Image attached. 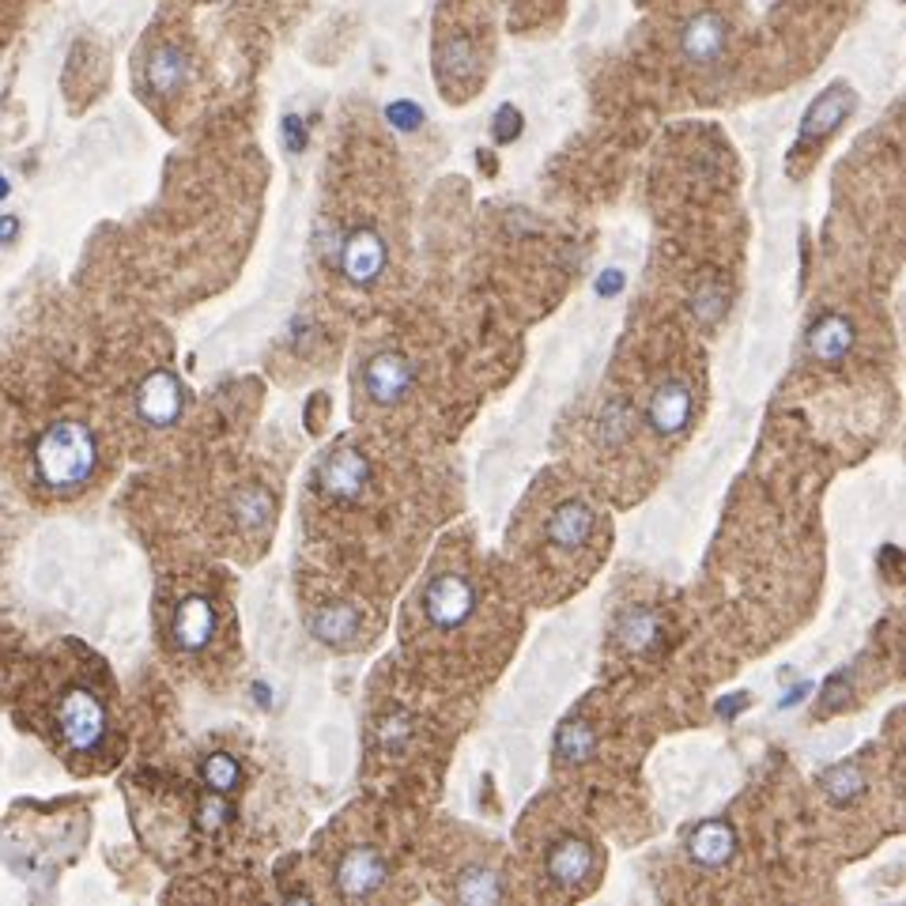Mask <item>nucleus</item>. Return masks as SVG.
<instances>
[{
    "instance_id": "f257e3e1",
    "label": "nucleus",
    "mask_w": 906,
    "mask_h": 906,
    "mask_svg": "<svg viewBox=\"0 0 906 906\" xmlns=\"http://www.w3.org/2000/svg\"><path fill=\"white\" fill-rule=\"evenodd\" d=\"M98 468V442L91 427L61 419L38 439L35 473L49 491H80Z\"/></svg>"
},
{
    "instance_id": "f03ea898",
    "label": "nucleus",
    "mask_w": 906,
    "mask_h": 906,
    "mask_svg": "<svg viewBox=\"0 0 906 906\" xmlns=\"http://www.w3.org/2000/svg\"><path fill=\"white\" fill-rule=\"evenodd\" d=\"M423 612H427V619H431V627H439V631H457V627L468 624V616L476 612L473 578L457 574V570L434 574L423 590Z\"/></svg>"
},
{
    "instance_id": "7ed1b4c3",
    "label": "nucleus",
    "mask_w": 906,
    "mask_h": 906,
    "mask_svg": "<svg viewBox=\"0 0 906 906\" xmlns=\"http://www.w3.org/2000/svg\"><path fill=\"white\" fill-rule=\"evenodd\" d=\"M57 725L72 752H95L106 741V707L88 687H72L57 702Z\"/></svg>"
},
{
    "instance_id": "20e7f679",
    "label": "nucleus",
    "mask_w": 906,
    "mask_h": 906,
    "mask_svg": "<svg viewBox=\"0 0 906 906\" xmlns=\"http://www.w3.org/2000/svg\"><path fill=\"white\" fill-rule=\"evenodd\" d=\"M182 408H186V390L171 371H151L137 390V416L148 427H171L178 423Z\"/></svg>"
},
{
    "instance_id": "39448f33",
    "label": "nucleus",
    "mask_w": 906,
    "mask_h": 906,
    "mask_svg": "<svg viewBox=\"0 0 906 906\" xmlns=\"http://www.w3.org/2000/svg\"><path fill=\"white\" fill-rule=\"evenodd\" d=\"M385 262H390V249H385V239L374 231V226H359V231H351L348 239H344L340 268L351 283H359V288L374 283L378 276L385 272Z\"/></svg>"
},
{
    "instance_id": "423d86ee",
    "label": "nucleus",
    "mask_w": 906,
    "mask_h": 906,
    "mask_svg": "<svg viewBox=\"0 0 906 906\" xmlns=\"http://www.w3.org/2000/svg\"><path fill=\"white\" fill-rule=\"evenodd\" d=\"M363 382H367V393H371L374 405H397V400L408 397L416 374H413V363H408L405 356L382 351V356H374L371 363H367Z\"/></svg>"
},
{
    "instance_id": "0eeeda50",
    "label": "nucleus",
    "mask_w": 906,
    "mask_h": 906,
    "mask_svg": "<svg viewBox=\"0 0 906 906\" xmlns=\"http://www.w3.org/2000/svg\"><path fill=\"white\" fill-rule=\"evenodd\" d=\"M367 476H371V465L359 450H337L317 465V484L333 499H356L367 488Z\"/></svg>"
},
{
    "instance_id": "6e6552de",
    "label": "nucleus",
    "mask_w": 906,
    "mask_h": 906,
    "mask_svg": "<svg viewBox=\"0 0 906 906\" xmlns=\"http://www.w3.org/2000/svg\"><path fill=\"white\" fill-rule=\"evenodd\" d=\"M593 528H597L593 507H585L582 499H567V502H559L548 518V544L556 551H578L590 544Z\"/></svg>"
},
{
    "instance_id": "1a4fd4ad",
    "label": "nucleus",
    "mask_w": 906,
    "mask_h": 906,
    "mask_svg": "<svg viewBox=\"0 0 906 906\" xmlns=\"http://www.w3.org/2000/svg\"><path fill=\"white\" fill-rule=\"evenodd\" d=\"M853 111V91L846 88V83H830L824 95L816 98V103L809 106V114H804L801 121V144H812V140H824L830 132L838 129V125L850 117Z\"/></svg>"
},
{
    "instance_id": "9d476101",
    "label": "nucleus",
    "mask_w": 906,
    "mask_h": 906,
    "mask_svg": "<svg viewBox=\"0 0 906 906\" xmlns=\"http://www.w3.org/2000/svg\"><path fill=\"white\" fill-rule=\"evenodd\" d=\"M385 876H390V869H385L382 853L378 850H367V846H359V850L344 853L340 869H337V884L344 895H351V899H363V895H374L378 887L385 884Z\"/></svg>"
},
{
    "instance_id": "9b49d317",
    "label": "nucleus",
    "mask_w": 906,
    "mask_h": 906,
    "mask_svg": "<svg viewBox=\"0 0 906 906\" xmlns=\"http://www.w3.org/2000/svg\"><path fill=\"white\" fill-rule=\"evenodd\" d=\"M593 866H597V853L585 838H564V843L551 846L548 853V876L559 887H578L590 880Z\"/></svg>"
},
{
    "instance_id": "f8f14e48",
    "label": "nucleus",
    "mask_w": 906,
    "mask_h": 906,
    "mask_svg": "<svg viewBox=\"0 0 906 906\" xmlns=\"http://www.w3.org/2000/svg\"><path fill=\"white\" fill-rule=\"evenodd\" d=\"M216 635V608L208 597H186L178 604V616H174V642L182 650L197 653L212 642Z\"/></svg>"
},
{
    "instance_id": "ddd939ff",
    "label": "nucleus",
    "mask_w": 906,
    "mask_h": 906,
    "mask_svg": "<svg viewBox=\"0 0 906 906\" xmlns=\"http://www.w3.org/2000/svg\"><path fill=\"white\" fill-rule=\"evenodd\" d=\"M692 390H687V382H665L658 385V393L650 397V427L661 434H676L687 427V419H692Z\"/></svg>"
},
{
    "instance_id": "4468645a",
    "label": "nucleus",
    "mask_w": 906,
    "mask_h": 906,
    "mask_svg": "<svg viewBox=\"0 0 906 906\" xmlns=\"http://www.w3.org/2000/svg\"><path fill=\"white\" fill-rule=\"evenodd\" d=\"M680 46H684L687 61H695V65L718 61V57L725 54V23H721L715 12L695 15V20L684 27V38H680Z\"/></svg>"
},
{
    "instance_id": "2eb2a0df",
    "label": "nucleus",
    "mask_w": 906,
    "mask_h": 906,
    "mask_svg": "<svg viewBox=\"0 0 906 906\" xmlns=\"http://www.w3.org/2000/svg\"><path fill=\"white\" fill-rule=\"evenodd\" d=\"M853 348V325L843 314H824L809 333V351L816 363H838Z\"/></svg>"
},
{
    "instance_id": "dca6fc26",
    "label": "nucleus",
    "mask_w": 906,
    "mask_h": 906,
    "mask_svg": "<svg viewBox=\"0 0 906 906\" xmlns=\"http://www.w3.org/2000/svg\"><path fill=\"white\" fill-rule=\"evenodd\" d=\"M193 80V65L178 46H159L148 61V88L155 95H178Z\"/></svg>"
},
{
    "instance_id": "f3484780",
    "label": "nucleus",
    "mask_w": 906,
    "mask_h": 906,
    "mask_svg": "<svg viewBox=\"0 0 906 906\" xmlns=\"http://www.w3.org/2000/svg\"><path fill=\"white\" fill-rule=\"evenodd\" d=\"M687 853H692V861H699V866L707 869H721L729 858L736 853V835L729 824H721V820H707L702 827H695L692 843H687Z\"/></svg>"
},
{
    "instance_id": "a211bd4d",
    "label": "nucleus",
    "mask_w": 906,
    "mask_h": 906,
    "mask_svg": "<svg viewBox=\"0 0 906 906\" xmlns=\"http://www.w3.org/2000/svg\"><path fill=\"white\" fill-rule=\"evenodd\" d=\"M619 642L627 646L631 653H646L653 642L661 639V619L653 608H627L624 616H619V627H616Z\"/></svg>"
},
{
    "instance_id": "6ab92c4d",
    "label": "nucleus",
    "mask_w": 906,
    "mask_h": 906,
    "mask_svg": "<svg viewBox=\"0 0 906 906\" xmlns=\"http://www.w3.org/2000/svg\"><path fill=\"white\" fill-rule=\"evenodd\" d=\"M314 635L322 642L348 646L359 635V612L351 604H329L314 616Z\"/></svg>"
},
{
    "instance_id": "aec40b11",
    "label": "nucleus",
    "mask_w": 906,
    "mask_h": 906,
    "mask_svg": "<svg viewBox=\"0 0 906 906\" xmlns=\"http://www.w3.org/2000/svg\"><path fill=\"white\" fill-rule=\"evenodd\" d=\"M234 518L246 533H262V528L272 522V495L265 488H246L234 499Z\"/></svg>"
},
{
    "instance_id": "412c9836",
    "label": "nucleus",
    "mask_w": 906,
    "mask_h": 906,
    "mask_svg": "<svg viewBox=\"0 0 906 906\" xmlns=\"http://www.w3.org/2000/svg\"><path fill=\"white\" fill-rule=\"evenodd\" d=\"M559 755L570 763H582V759H590L593 752H597V733H593L585 721H567L564 729H559Z\"/></svg>"
},
{
    "instance_id": "4be33fe9",
    "label": "nucleus",
    "mask_w": 906,
    "mask_h": 906,
    "mask_svg": "<svg viewBox=\"0 0 906 906\" xmlns=\"http://www.w3.org/2000/svg\"><path fill=\"white\" fill-rule=\"evenodd\" d=\"M457 899L465 903H495L502 899V884L499 876L488 869H468L465 876L457 880Z\"/></svg>"
},
{
    "instance_id": "5701e85b",
    "label": "nucleus",
    "mask_w": 906,
    "mask_h": 906,
    "mask_svg": "<svg viewBox=\"0 0 906 906\" xmlns=\"http://www.w3.org/2000/svg\"><path fill=\"white\" fill-rule=\"evenodd\" d=\"M200 778H205L208 790L231 793L234 786H239V778H242V767L234 763V755L216 752V755H208V759H205V767H200Z\"/></svg>"
},
{
    "instance_id": "b1692460",
    "label": "nucleus",
    "mask_w": 906,
    "mask_h": 906,
    "mask_svg": "<svg viewBox=\"0 0 906 906\" xmlns=\"http://www.w3.org/2000/svg\"><path fill=\"white\" fill-rule=\"evenodd\" d=\"M820 786L835 797V801H853L861 790H866V778H861L858 767H846V763H838V767H830L820 775Z\"/></svg>"
},
{
    "instance_id": "393cba45",
    "label": "nucleus",
    "mask_w": 906,
    "mask_h": 906,
    "mask_svg": "<svg viewBox=\"0 0 906 906\" xmlns=\"http://www.w3.org/2000/svg\"><path fill=\"white\" fill-rule=\"evenodd\" d=\"M439 65H442V69H446V72H453V76H473L476 69H480V61H476L473 42H468L465 35L450 38L446 46L439 49Z\"/></svg>"
},
{
    "instance_id": "a878e982",
    "label": "nucleus",
    "mask_w": 906,
    "mask_h": 906,
    "mask_svg": "<svg viewBox=\"0 0 906 906\" xmlns=\"http://www.w3.org/2000/svg\"><path fill=\"white\" fill-rule=\"evenodd\" d=\"M226 820H231V804L223 801V793L212 790V793L205 797V801H200V827L212 830V835H216V830H220Z\"/></svg>"
},
{
    "instance_id": "bb28decb",
    "label": "nucleus",
    "mask_w": 906,
    "mask_h": 906,
    "mask_svg": "<svg viewBox=\"0 0 906 906\" xmlns=\"http://www.w3.org/2000/svg\"><path fill=\"white\" fill-rule=\"evenodd\" d=\"M385 117H390V125L400 132H416L419 125H423V111H419L416 103H408V98H397L393 106H385Z\"/></svg>"
},
{
    "instance_id": "cd10ccee",
    "label": "nucleus",
    "mask_w": 906,
    "mask_h": 906,
    "mask_svg": "<svg viewBox=\"0 0 906 906\" xmlns=\"http://www.w3.org/2000/svg\"><path fill=\"white\" fill-rule=\"evenodd\" d=\"M518 132H522V114H518L514 106H502V111L495 114V140H499V144H510Z\"/></svg>"
},
{
    "instance_id": "c85d7f7f",
    "label": "nucleus",
    "mask_w": 906,
    "mask_h": 906,
    "mask_svg": "<svg viewBox=\"0 0 906 906\" xmlns=\"http://www.w3.org/2000/svg\"><path fill=\"white\" fill-rule=\"evenodd\" d=\"M721 310H725V295H721L718 288H707L699 299H695V314H699L702 322H715V317H721Z\"/></svg>"
},
{
    "instance_id": "c756f323",
    "label": "nucleus",
    "mask_w": 906,
    "mask_h": 906,
    "mask_svg": "<svg viewBox=\"0 0 906 906\" xmlns=\"http://www.w3.org/2000/svg\"><path fill=\"white\" fill-rule=\"evenodd\" d=\"M283 144H288V151L306 148V125H302V117H295V114L283 117Z\"/></svg>"
},
{
    "instance_id": "7c9ffc66",
    "label": "nucleus",
    "mask_w": 906,
    "mask_h": 906,
    "mask_svg": "<svg viewBox=\"0 0 906 906\" xmlns=\"http://www.w3.org/2000/svg\"><path fill=\"white\" fill-rule=\"evenodd\" d=\"M413 733V725H408V721H390V725L382 729V741H385V748H393L397 752L400 744H405V736Z\"/></svg>"
},
{
    "instance_id": "2f4dec72",
    "label": "nucleus",
    "mask_w": 906,
    "mask_h": 906,
    "mask_svg": "<svg viewBox=\"0 0 906 906\" xmlns=\"http://www.w3.org/2000/svg\"><path fill=\"white\" fill-rule=\"evenodd\" d=\"M619 288H624V272H619V268H612V272H604V276H601V283H597V291H601V295H616Z\"/></svg>"
},
{
    "instance_id": "473e14b6",
    "label": "nucleus",
    "mask_w": 906,
    "mask_h": 906,
    "mask_svg": "<svg viewBox=\"0 0 906 906\" xmlns=\"http://www.w3.org/2000/svg\"><path fill=\"white\" fill-rule=\"evenodd\" d=\"M15 234H20V220H12V216H0V242H12Z\"/></svg>"
},
{
    "instance_id": "72a5a7b5",
    "label": "nucleus",
    "mask_w": 906,
    "mask_h": 906,
    "mask_svg": "<svg viewBox=\"0 0 906 906\" xmlns=\"http://www.w3.org/2000/svg\"><path fill=\"white\" fill-rule=\"evenodd\" d=\"M8 189H12V186H8V178H4V174H0V200L8 197Z\"/></svg>"
}]
</instances>
